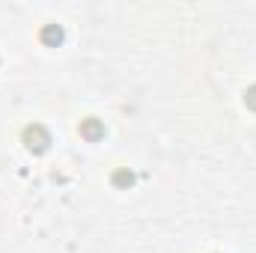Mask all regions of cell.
Instances as JSON below:
<instances>
[{
	"label": "cell",
	"instance_id": "1",
	"mask_svg": "<svg viewBox=\"0 0 256 253\" xmlns=\"http://www.w3.org/2000/svg\"><path fill=\"white\" fill-rule=\"evenodd\" d=\"M24 146L30 149V152H36V155H42V152H48V146H51V134H48V128L45 126H27L24 128Z\"/></svg>",
	"mask_w": 256,
	"mask_h": 253
},
{
	"label": "cell",
	"instance_id": "2",
	"mask_svg": "<svg viewBox=\"0 0 256 253\" xmlns=\"http://www.w3.org/2000/svg\"><path fill=\"white\" fill-rule=\"evenodd\" d=\"M80 137H84V140H90V143L102 140V137H104V122H102V120H96V116L84 120V122H80Z\"/></svg>",
	"mask_w": 256,
	"mask_h": 253
},
{
	"label": "cell",
	"instance_id": "3",
	"mask_svg": "<svg viewBox=\"0 0 256 253\" xmlns=\"http://www.w3.org/2000/svg\"><path fill=\"white\" fill-rule=\"evenodd\" d=\"M39 36H42V42H45V45H51V48H57V45H60V42L66 39V30L60 27V24H45Z\"/></svg>",
	"mask_w": 256,
	"mask_h": 253
},
{
	"label": "cell",
	"instance_id": "4",
	"mask_svg": "<svg viewBox=\"0 0 256 253\" xmlns=\"http://www.w3.org/2000/svg\"><path fill=\"white\" fill-rule=\"evenodd\" d=\"M114 185H120V188L134 185V173H128V170H116V173H114Z\"/></svg>",
	"mask_w": 256,
	"mask_h": 253
},
{
	"label": "cell",
	"instance_id": "5",
	"mask_svg": "<svg viewBox=\"0 0 256 253\" xmlns=\"http://www.w3.org/2000/svg\"><path fill=\"white\" fill-rule=\"evenodd\" d=\"M244 104H248L250 110H256V84L254 86H248V92H244Z\"/></svg>",
	"mask_w": 256,
	"mask_h": 253
}]
</instances>
